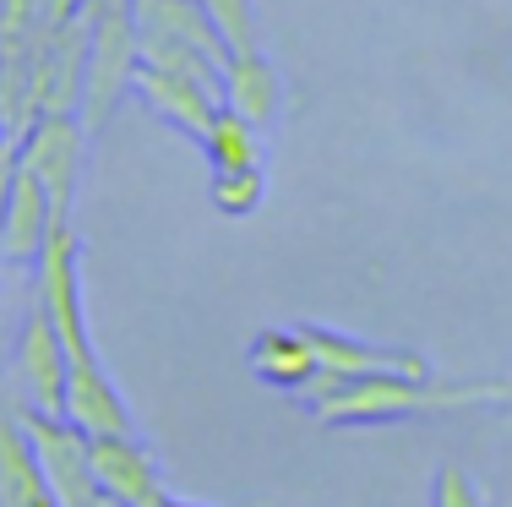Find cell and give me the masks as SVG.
<instances>
[{
  "instance_id": "cell-20",
  "label": "cell",
  "mask_w": 512,
  "mask_h": 507,
  "mask_svg": "<svg viewBox=\"0 0 512 507\" xmlns=\"http://www.w3.org/2000/svg\"><path fill=\"white\" fill-rule=\"evenodd\" d=\"M164 507H207V502H191V497H169Z\"/></svg>"
},
{
  "instance_id": "cell-7",
  "label": "cell",
  "mask_w": 512,
  "mask_h": 507,
  "mask_svg": "<svg viewBox=\"0 0 512 507\" xmlns=\"http://www.w3.org/2000/svg\"><path fill=\"white\" fill-rule=\"evenodd\" d=\"M306 338L316 349V366L327 377H431V360L420 355L414 344H371V338H355L344 328H322V322H306Z\"/></svg>"
},
{
  "instance_id": "cell-3",
  "label": "cell",
  "mask_w": 512,
  "mask_h": 507,
  "mask_svg": "<svg viewBox=\"0 0 512 507\" xmlns=\"http://www.w3.org/2000/svg\"><path fill=\"white\" fill-rule=\"evenodd\" d=\"M82 28H88V71H82V126L99 131L115 104L131 93L142 60V33L131 0H82Z\"/></svg>"
},
{
  "instance_id": "cell-12",
  "label": "cell",
  "mask_w": 512,
  "mask_h": 507,
  "mask_svg": "<svg viewBox=\"0 0 512 507\" xmlns=\"http://www.w3.org/2000/svg\"><path fill=\"white\" fill-rule=\"evenodd\" d=\"M246 366L278 393H300L316 371H322L316 366V349H311L306 328H262L251 338V349H246Z\"/></svg>"
},
{
  "instance_id": "cell-19",
  "label": "cell",
  "mask_w": 512,
  "mask_h": 507,
  "mask_svg": "<svg viewBox=\"0 0 512 507\" xmlns=\"http://www.w3.org/2000/svg\"><path fill=\"white\" fill-rule=\"evenodd\" d=\"M11 159H17V131H11L6 120H0V169H6Z\"/></svg>"
},
{
  "instance_id": "cell-1",
  "label": "cell",
  "mask_w": 512,
  "mask_h": 507,
  "mask_svg": "<svg viewBox=\"0 0 512 507\" xmlns=\"http://www.w3.org/2000/svg\"><path fill=\"white\" fill-rule=\"evenodd\" d=\"M33 295L44 300L60 349H66V420L82 426L88 437H104V431H137L131 420V404L120 393V382L109 377L99 344H93L88 328V289H82V240L71 224H60L50 235L39 257V284Z\"/></svg>"
},
{
  "instance_id": "cell-17",
  "label": "cell",
  "mask_w": 512,
  "mask_h": 507,
  "mask_svg": "<svg viewBox=\"0 0 512 507\" xmlns=\"http://www.w3.org/2000/svg\"><path fill=\"white\" fill-rule=\"evenodd\" d=\"M202 11L213 17L218 39L229 50H262L256 44V0H202Z\"/></svg>"
},
{
  "instance_id": "cell-8",
  "label": "cell",
  "mask_w": 512,
  "mask_h": 507,
  "mask_svg": "<svg viewBox=\"0 0 512 507\" xmlns=\"http://www.w3.org/2000/svg\"><path fill=\"white\" fill-rule=\"evenodd\" d=\"M17 377H22V404L44 409V415H66V349H60V333L39 295H33L28 317H22Z\"/></svg>"
},
{
  "instance_id": "cell-16",
  "label": "cell",
  "mask_w": 512,
  "mask_h": 507,
  "mask_svg": "<svg viewBox=\"0 0 512 507\" xmlns=\"http://www.w3.org/2000/svg\"><path fill=\"white\" fill-rule=\"evenodd\" d=\"M207 197L224 219H251L267 197V164H251V169H213L207 180Z\"/></svg>"
},
{
  "instance_id": "cell-14",
  "label": "cell",
  "mask_w": 512,
  "mask_h": 507,
  "mask_svg": "<svg viewBox=\"0 0 512 507\" xmlns=\"http://www.w3.org/2000/svg\"><path fill=\"white\" fill-rule=\"evenodd\" d=\"M131 11H137V33L191 44V50H202L207 60H218V66H224L229 44L218 39L213 17L202 11V0H131Z\"/></svg>"
},
{
  "instance_id": "cell-5",
  "label": "cell",
  "mask_w": 512,
  "mask_h": 507,
  "mask_svg": "<svg viewBox=\"0 0 512 507\" xmlns=\"http://www.w3.org/2000/svg\"><path fill=\"white\" fill-rule=\"evenodd\" d=\"M17 426L28 431L33 453H39V469H44L60 507H104V491L88 464V431L71 426L66 415H44L33 404L17 409Z\"/></svg>"
},
{
  "instance_id": "cell-4",
  "label": "cell",
  "mask_w": 512,
  "mask_h": 507,
  "mask_svg": "<svg viewBox=\"0 0 512 507\" xmlns=\"http://www.w3.org/2000/svg\"><path fill=\"white\" fill-rule=\"evenodd\" d=\"M17 164L28 175H39V186L50 191V208L60 224H71V202L82 186V164H88V126L77 110L39 115L28 131L17 137Z\"/></svg>"
},
{
  "instance_id": "cell-11",
  "label": "cell",
  "mask_w": 512,
  "mask_h": 507,
  "mask_svg": "<svg viewBox=\"0 0 512 507\" xmlns=\"http://www.w3.org/2000/svg\"><path fill=\"white\" fill-rule=\"evenodd\" d=\"M218 93L235 115L256 120V126H273L284 115V77L262 50H229L224 55V77H218Z\"/></svg>"
},
{
  "instance_id": "cell-6",
  "label": "cell",
  "mask_w": 512,
  "mask_h": 507,
  "mask_svg": "<svg viewBox=\"0 0 512 507\" xmlns=\"http://www.w3.org/2000/svg\"><path fill=\"white\" fill-rule=\"evenodd\" d=\"M88 464H93V480H99L109 507H164L169 502L164 469H158L153 448L137 437V431H104V437H88Z\"/></svg>"
},
{
  "instance_id": "cell-15",
  "label": "cell",
  "mask_w": 512,
  "mask_h": 507,
  "mask_svg": "<svg viewBox=\"0 0 512 507\" xmlns=\"http://www.w3.org/2000/svg\"><path fill=\"white\" fill-rule=\"evenodd\" d=\"M197 148L207 153V169H251V164H267V131L256 120L235 115L229 104H218L213 126L197 137Z\"/></svg>"
},
{
  "instance_id": "cell-10",
  "label": "cell",
  "mask_w": 512,
  "mask_h": 507,
  "mask_svg": "<svg viewBox=\"0 0 512 507\" xmlns=\"http://www.w3.org/2000/svg\"><path fill=\"white\" fill-rule=\"evenodd\" d=\"M55 229H60V219L50 208V191L39 186V175H28V169L17 164L6 213H0V262H11V268H39V257H44Z\"/></svg>"
},
{
  "instance_id": "cell-9",
  "label": "cell",
  "mask_w": 512,
  "mask_h": 507,
  "mask_svg": "<svg viewBox=\"0 0 512 507\" xmlns=\"http://www.w3.org/2000/svg\"><path fill=\"white\" fill-rule=\"evenodd\" d=\"M131 93H137L148 110L164 120V126L186 131L191 142L202 137L207 126H213L218 104H224V93H218V82H197V77H175V71H158V66H142L137 60V77H131Z\"/></svg>"
},
{
  "instance_id": "cell-18",
  "label": "cell",
  "mask_w": 512,
  "mask_h": 507,
  "mask_svg": "<svg viewBox=\"0 0 512 507\" xmlns=\"http://www.w3.org/2000/svg\"><path fill=\"white\" fill-rule=\"evenodd\" d=\"M431 507H485V497L463 464H442L431 480Z\"/></svg>"
},
{
  "instance_id": "cell-13",
  "label": "cell",
  "mask_w": 512,
  "mask_h": 507,
  "mask_svg": "<svg viewBox=\"0 0 512 507\" xmlns=\"http://www.w3.org/2000/svg\"><path fill=\"white\" fill-rule=\"evenodd\" d=\"M0 507H60L44 469H39V453H33L28 431L6 409H0Z\"/></svg>"
},
{
  "instance_id": "cell-2",
  "label": "cell",
  "mask_w": 512,
  "mask_h": 507,
  "mask_svg": "<svg viewBox=\"0 0 512 507\" xmlns=\"http://www.w3.org/2000/svg\"><path fill=\"white\" fill-rule=\"evenodd\" d=\"M512 382L507 377H474V382H442L431 377H327L316 371L295 404H306L322 426H382V420H414V415H442V409H480V404H507Z\"/></svg>"
}]
</instances>
